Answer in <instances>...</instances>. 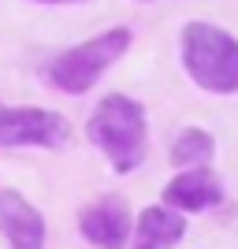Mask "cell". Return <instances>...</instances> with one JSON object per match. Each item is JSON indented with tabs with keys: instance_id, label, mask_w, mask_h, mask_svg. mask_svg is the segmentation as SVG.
Wrapping results in <instances>:
<instances>
[{
	"instance_id": "cell-1",
	"label": "cell",
	"mask_w": 238,
	"mask_h": 249,
	"mask_svg": "<svg viewBox=\"0 0 238 249\" xmlns=\"http://www.w3.org/2000/svg\"><path fill=\"white\" fill-rule=\"evenodd\" d=\"M86 138L93 142V149L104 153L115 175H130L145 164V149H149L145 108L127 93H108L90 115Z\"/></svg>"
},
{
	"instance_id": "cell-2",
	"label": "cell",
	"mask_w": 238,
	"mask_h": 249,
	"mask_svg": "<svg viewBox=\"0 0 238 249\" xmlns=\"http://www.w3.org/2000/svg\"><path fill=\"white\" fill-rule=\"evenodd\" d=\"M183 67L205 93H238V37L212 22L183 26Z\"/></svg>"
},
{
	"instance_id": "cell-3",
	"label": "cell",
	"mask_w": 238,
	"mask_h": 249,
	"mask_svg": "<svg viewBox=\"0 0 238 249\" xmlns=\"http://www.w3.org/2000/svg\"><path fill=\"white\" fill-rule=\"evenodd\" d=\"M130 41H134V34L127 30V26H112V30L97 34L90 41L71 45V49H63L60 56H52V60L45 63V78H49V86H56L60 93L82 97V93H90V89L101 82V74L130 49Z\"/></svg>"
},
{
	"instance_id": "cell-4",
	"label": "cell",
	"mask_w": 238,
	"mask_h": 249,
	"mask_svg": "<svg viewBox=\"0 0 238 249\" xmlns=\"http://www.w3.org/2000/svg\"><path fill=\"white\" fill-rule=\"evenodd\" d=\"M71 142V123L49 108H4L0 104V149H63Z\"/></svg>"
},
{
	"instance_id": "cell-5",
	"label": "cell",
	"mask_w": 238,
	"mask_h": 249,
	"mask_svg": "<svg viewBox=\"0 0 238 249\" xmlns=\"http://www.w3.org/2000/svg\"><path fill=\"white\" fill-rule=\"evenodd\" d=\"M78 231L82 238L97 249H127L130 246V231H134V219H130V208L123 197H97L93 205L82 208L78 216Z\"/></svg>"
},
{
	"instance_id": "cell-6",
	"label": "cell",
	"mask_w": 238,
	"mask_h": 249,
	"mask_svg": "<svg viewBox=\"0 0 238 249\" xmlns=\"http://www.w3.org/2000/svg\"><path fill=\"white\" fill-rule=\"evenodd\" d=\"M0 234L8 249H45L49 242L45 216L19 190H0Z\"/></svg>"
},
{
	"instance_id": "cell-7",
	"label": "cell",
	"mask_w": 238,
	"mask_h": 249,
	"mask_svg": "<svg viewBox=\"0 0 238 249\" xmlns=\"http://www.w3.org/2000/svg\"><path fill=\"white\" fill-rule=\"evenodd\" d=\"M160 197L175 212H208V208L223 205L227 194H223V178L212 167H190V171H179L167 182Z\"/></svg>"
},
{
	"instance_id": "cell-8",
	"label": "cell",
	"mask_w": 238,
	"mask_h": 249,
	"mask_svg": "<svg viewBox=\"0 0 238 249\" xmlns=\"http://www.w3.org/2000/svg\"><path fill=\"white\" fill-rule=\"evenodd\" d=\"M186 234V219L183 212L167 205H149L134 216L130 231V249H175Z\"/></svg>"
},
{
	"instance_id": "cell-9",
	"label": "cell",
	"mask_w": 238,
	"mask_h": 249,
	"mask_svg": "<svg viewBox=\"0 0 238 249\" xmlns=\"http://www.w3.org/2000/svg\"><path fill=\"white\" fill-rule=\"evenodd\" d=\"M212 156H216V138L201 130V126H183L175 138V145H171V164L190 171V167H208L212 164Z\"/></svg>"
},
{
	"instance_id": "cell-10",
	"label": "cell",
	"mask_w": 238,
	"mask_h": 249,
	"mask_svg": "<svg viewBox=\"0 0 238 249\" xmlns=\"http://www.w3.org/2000/svg\"><path fill=\"white\" fill-rule=\"evenodd\" d=\"M37 4H82V0H37Z\"/></svg>"
}]
</instances>
